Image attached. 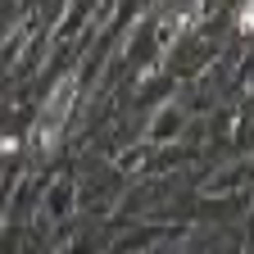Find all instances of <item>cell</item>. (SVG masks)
<instances>
[{
	"label": "cell",
	"instance_id": "6da1fadb",
	"mask_svg": "<svg viewBox=\"0 0 254 254\" xmlns=\"http://www.w3.org/2000/svg\"><path fill=\"white\" fill-rule=\"evenodd\" d=\"M73 77H59V86L50 91V100H46V109H41V118H37V132H32V141H37L41 150H50L55 145V136H59V127H64V114H68V105H73Z\"/></svg>",
	"mask_w": 254,
	"mask_h": 254
},
{
	"label": "cell",
	"instance_id": "7a4b0ae2",
	"mask_svg": "<svg viewBox=\"0 0 254 254\" xmlns=\"http://www.w3.org/2000/svg\"><path fill=\"white\" fill-rule=\"evenodd\" d=\"M245 27H254V5H245V18H241Z\"/></svg>",
	"mask_w": 254,
	"mask_h": 254
}]
</instances>
